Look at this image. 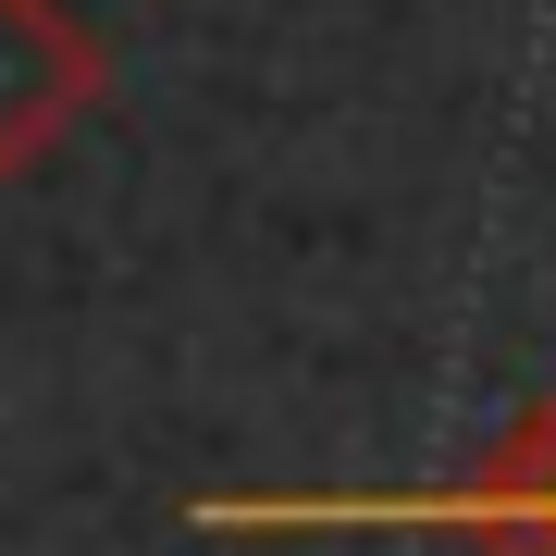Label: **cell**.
Segmentation results:
<instances>
[]
</instances>
